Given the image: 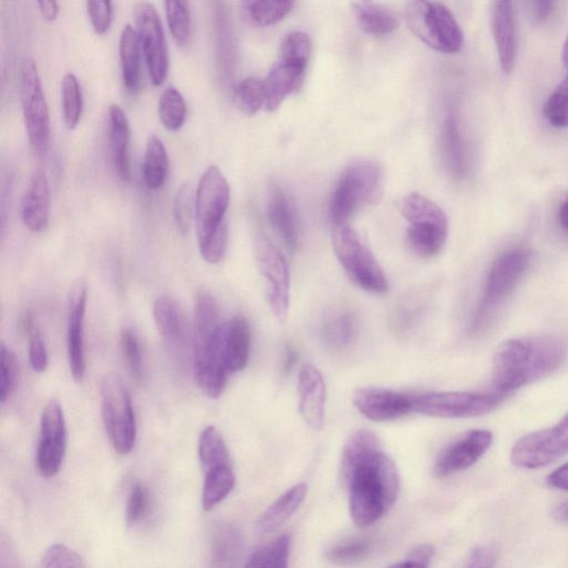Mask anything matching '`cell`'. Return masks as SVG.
I'll return each mask as SVG.
<instances>
[{
  "label": "cell",
  "instance_id": "obj_1",
  "mask_svg": "<svg viewBox=\"0 0 568 568\" xmlns=\"http://www.w3.org/2000/svg\"><path fill=\"white\" fill-rule=\"evenodd\" d=\"M341 476L349 490L351 516L361 527L380 520L398 499L399 469L371 431L360 430L347 442Z\"/></svg>",
  "mask_w": 568,
  "mask_h": 568
},
{
  "label": "cell",
  "instance_id": "obj_2",
  "mask_svg": "<svg viewBox=\"0 0 568 568\" xmlns=\"http://www.w3.org/2000/svg\"><path fill=\"white\" fill-rule=\"evenodd\" d=\"M565 355L564 345L549 337L505 341L493 357L496 391L508 396L541 380L561 366Z\"/></svg>",
  "mask_w": 568,
  "mask_h": 568
},
{
  "label": "cell",
  "instance_id": "obj_3",
  "mask_svg": "<svg viewBox=\"0 0 568 568\" xmlns=\"http://www.w3.org/2000/svg\"><path fill=\"white\" fill-rule=\"evenodd\" d=\"M223 323L215 298L208 293H201L195 313L193 365L200 389L213 400L223 396L230 375L219 342Z\"/></svg>",
  "mask_w": 568,
  "mask_h": 568
},
{
  "label": "cell",
  "instance_id": "obj_4",
  "mask_svg": "<svg viewBox=\"0 0 568 568\" xmlns=\"http://www.w3.org/2000/svg\"><path fill=\"white\" fill-rule=\"evenodd\" d=\"M229 206V182L220 169L212 164L200 180L195 205L200 250L208 263H218L226 254Z\"/></svg>",
  "mask_w": 568,
  "mask_h": 568
},
{
  "label": "cell",
  "instance_id": "obj_5",
  "mask_svg": "<svg viewBox=\"0 0 568 568\" xmlns=\"http://www.w3.org/2000/svg\"><path fill=\"white\" fill-rule=\"evenodd\" d=\"M384 169L373 160H357L341 173L330 203V216L334 226L347 223L361 209L374 204L382 196Z\"/></svg>",
  "mask_w": 568,
  "mask_h": 568
},
{
  "label": "cell",
  "instance_id": "obj_6",
  "mask_svg": "<svg viewBox=\"0 0 568 568\" xmlns=\"http://www.w3.org/2000/svg\"><path fill=\"white\" fill-rule=\"evenodd\" d=\"M399 209L409 223L407 240L412 252L422 259L438 255L444 248L448 234L444 212L435 203L417 193L404 197Z\"/></svg>",
  "mask_w": 568,
  "mask_h": 568
},
{
  "label": "cell",
  "instance_id": "obj_7",
  "mask_svg": "<svg viewBox=\"0 0 568 568\" xmlns=\"http://www.w3.org/2000/svg\"><path fill=\"white\" fill-rule=\"evenodd\" d=\"M532 258L530 249L516 247L496 260L489 272L481 304L473 320V329H481L495 317L518 287L532 263Z\"/></svg>",
  "mask_w": 568,
  "mask_h": 568
},
{
  "label": "cell",
  "instance_id": "obj_8",
  "mask_svg": "<svg viewBox=\"0 0 568 568\" xmlns=\"http://www.w3.org/2000/svg\"><path fill=\"white\" fill-rule=\"evenodd\" d=\"M332 245L339 262L359 287L374 294L388 292L389 283L383 266L352 228L334 226Z\"/></svg>",
  "mask_w": 568,
  "mask_h": 568
},
{
  "label": "cell",
  "instance_id": "obj_9",
  "mask_svg": "<svg viewBox=\"0 0 568 568\" xmlns=\"http://www.w3.org/2000/svg\"><path fill=\"white\" fill-rule=\"evenodd\" d=\"M412 33L432 49L456 54L464 45V34L452 12L441 3L411 2L406 10Z\"/></svg>",
  "mask_w": 568,
  "mask_h": 568
},
{
  "label": "cell",
  "instance_id": "obj_10",
  "mask_svg": "<svg viewBox=\"0 0 568 568\" xmlns=\"http://www.w3.org/2000/svg\"><path fill=\"white\" fill-rule=\"evenodd\" d=\"M102 416L116 452L129 454L137 440V422L130 395L122 378L109 373L101 383Z\"/></svg>",
  "mask_w": 568,
  "mask_h": 568
},
{
  "label": "cell",
  "instance_id": "obj_11",
  "mask_svg": "<svg viewBox=\"0 0 568 568\" xmlns=\"http://www.w3.org/2000/svg\"><path fill=\"white\" fill-rule=\"evenodd\" d=\"M21 102L33 150L44 156L50 147V117L37 63L26 58L21 68Z\"/></svg>",
  "mask_w": 568,
  "mask_h": 568
},
{
  "label": "cell",
  "instance_id": "obj_12",
  "mask_svg": "<svg viewBox=\"0 0 568 568\" xmlns=\"http://www.w3.org/2000/svg\"><path fill=\"white\" fill-rule=\"evenodd\" d=\"M505 398L497 391L413 395V412L440 419L478 418L495 411Z\"/></svg>",
  "mask_w": 568,
  "mask_h": 568
},
{
  "label": "cell",
  "instance_id": "obj_13",
  "mask_svg": "<svg viewBox=\"0 0 568 568\" xmlns=\"http://www.w3.org/2000/svg\"><path fill=\"white\" fill-rule=\"evenodd\" d=\"M258 269L265 280V296L273 315L280 320L287 318L291 303V272L286 258L264 236L254 242Z\"/></svg>",
  "mask_w": 568,
  "mask_h": 568
},
{
  "label": "cell",
  "instance_id": "obj_14",
  "mask_svg": "<svg viewBox=\"0 0 568 568\" xmlns=\"http://www.w3.org/2000/svg\"><path fill=\"white\" fill-rule=\"evenodd\" d=\"M568 453V413L554 427L520 439L511 452V462L520 468L545 467Z\"/></svg>",
  "mask_w": 568,
  "mask_h": 568
},
{
  "label": "cell",
  "instance_id": "obj_15",
  "mask_svg": "<svg viewBox=\"0 0 568 568\" xmlns=\"http://www.w3.org/2000/svg\"><path fill=\"white\" fill-rule=\"evenodd\" d=\"M140 47L151 82L159 87L168 76L169 56L160 16L150 3H138L134 11Z\"/></svg>",
  "mask_w": 568,
  "mask_h": 568
},
{
  "label": "cell",
  "instance_id": "obj_16",
  "mask_svg": "<svg viewBox=\"0 0 568 568\" xmlns=\"http://www.w3.org/2000/svg\"><path fill=\"white\" fill-rule=\"evenodd\" d=\"M68 432L64 411L53 400L44 409L41 419V435L37 447V467L43 478L58 475L67 451Z\"/></svg>",
  "mask_w": 568,
  "mask_h": 568
},
{
  "label": "cell",
  "instance_id": "obj_17",
  "mask_svg": "<svg viewBox=\"0 0 568 568\" xmlns=\"http://www.w3.org/2000/svg\"><path fill=\"white\" fill-rule=\"evenodd\" d=\"M493 434L487 430H472L445 447L434 465V475L446 478L475 465L490 450Z\"/></svg>",
  "mask_w": 568,
  "mask_h": 568
},
{
  "label": "cell",
  "instance_id": "obj_18",
  "mask_svg": "<svg viewBox=\"0 0 568 568\" xmlns=\"http://www.w3.org/2000/svg\"><path fill=\"white\" fill-rule=\"evenodd\" d=\"M353 404L366 419L396 421L413 413V395L382 388H363L353 394Z\"/></svg>",
  "mask_w": 568,
  "mask_h": 568
},
{
  "label": "cell",
  "instance_id": "obj_19",
  "mask_svg": "<svg viewBox=\"0 0 568 568\" xmlns=\"http://www.w3.org/2000/svg\"><path fill=\"white\" fill-rule=\"evenodd\" d=\"M87 309V289L79 284L70 296L67 328V350L69 367L77 384L83 382L86 375L84 354V318Z\"/></svg>",
  "mask_w": 568,
  "mask_h": 568
},
{
  "label": "cell",
  "instance_id": "obj_20",
  "mask_svg": "<svg viewBox=\"0 0 568 568\" xmlns=\"http://www.w3.org/2000/svg\"><path fill=\"white\" fill-rule=\"evenodd\" d=\"M154 318L168 350L177 357L185 355L191 347V331L180 305L170 297H160L154 306Z\"/></svg>",
  "mask_w": 568,
  "mask_h": 568
},
{
  "label": "cell",
  "instance_id": "obj_21",
  "mask_svg": "<svg viewBox=\"0 0 568 568\" xmlns=\"http://www.w3.org/2000/svg\"><path fill=\"white\" fill-rule=\"evenodd\" d=\"M298 395L303 420L313 430H322L326 418V384L316 366L306 364L300 370Z\"/></svg>",
  "mask_w": 568,
  "mask_h": 568
},
{
  "label": "cell",
  "instance_id": "obj_22",
  "mask_svg": "<svg viewBox=\"0 0 568 568\" xmlns=\"http://www.w3.org/2000/svg\"><path fill=\"white\" fill-rule=\"evenodd\" d=\"M50 205L49 180L47 173L38 168L33 172L22 200V219L31 232L41 234L48 228Z\"/></svg>",
  "mask_w": 568,
  "mask_h": 568
},
{
  "label": "cell",
  "instance_id": "obj_23",
  "mask_svg": "<svg viewBox=\"0 0 568 568\" xmlns=\"http://www.w3.org/2000/svg\"><path fill=\"white\" fill-rule=\"evenodd\" d=\"M219 342L229 373L245 370L251 350V328L248 321L241 316L224 321L219 331Z\"/></svg>",
  "mask_w": 568,
  "mask_h": 568
},
{
  "label": "cell",
  "instance_id": "obj_24",
  "mask_svg": "<svg viewBox=\"0 0 568 568\" xmlns=\"http://www.w3.org/2000/svg\"><path fill=\"white\" fill-rule=\"evenodd\" d=\"M492 31L502 70L504 73H511L518 56V29L513 3H495Z\"/></svg>",
  "mask_w": 568,
  "mask_h": 568
},
{
  "label": "cell",
  "instance_id": "obj_25",
  "mask_svg": "<svg viewBox=\"0 0 568 568\" xmlns=\"http://www.w3.org/2000/svg\"><path fill=\"white\" fill-rule=\"evenodd\" d=\"M306 68L280 60L264 81L268 112L276 111L304 83Z\"/></svg>",
  "mask_w": 568,
  "mask_h": 568
},
{
  "label": "cell",
  "instance_id": "obj_26",
  "mask_svg": "<svg viewBox=\"0 0 568 568\" xmlns=\"http://www.w3.org/2000/svg\"><path fill=\"white\" fill-rule=\"evenodd\" d=\"M269 219L286 248L295 252L299 243V228L295 208L281 188H274L269 202Z\"/></svg>",
  "mask_w": 568,
  "mask_h": 568
},
{
  "label": "cell",
  "instance_id": "obj_27",
  "mask_svg": "<svg viewBox=\"0 0 568 568\" xmlns=\"http://www.w3.org/2000/svg\"><path fill=\"white\" fill-rule=\"evenodd\" d=\"M130 125L126 113L118 105L110 107L111 154L114 168L123 181L132 178L129 146Z\"/></svg>",
  "mask_w": 568,
  "mask_h": 568
},
{
  "label": "cell",
  "instance_id": "obj_28",
  "mask_svg": "<svg viewBox=\"0 0 568 568\" xmlns=\"http://www.w3.org/2000/svg\"><path fill=\"white\" fill-rule=\"evenodd\" d=\"M442 148L451 174L456 179L464 178L468 170L467 150L459 118L454 109L447 112L443 123Z\"/></svg>",
  "mask_w": 568,
  "mask_h": 568
},
{
  "label": "cell",
  "instance_id": "obj_29",
  "mask_svg": "<svg viewBox=\"0 0 568 568\" xmlns=\"http://www.w3.org/2000/svg\"><path fill=\"white\" fill-rule=\"evenodd\" d=\"M243 550L241 532L232 525H224L214 535L211 552L212 568H237Z\"/></svg>",
  "mask_w": 568,
  "mask_h": 568
},
{
  "label": "cell",
  "instance_id": "obj_30",
  "mask_svg": "<svg viewBox=\"0 0 568 568\" xmlns=\"http://www.w3.org/2000/svg\"><path fill=\"white\" fill-rule=\"evenodd\" d=\"M308 493L305 484L298 485L281 496L261 516L259 529L263 533L276 531L298 511Z\"/></svg>",
  "mask_w": 568,
  "mask_h": 568
},
{
  "label": "cell",
  "instance_id": "obj_31",
  "mask_svg": "<svg viewBox=\"0 0 568 568\" xmlns=\"http://www.w3.org/2000/svg\"><path fill=\"white\" fill-rule=\"evenodd\" d=\"M353 15L360 29L374 36H387L399 27L398 18L389 10L373 3L352 4Z\"/></svg>",
  "mask_w": 568,
  "mask_h": 568
},
{
  "label": "cell",
  "instance_id": "obj_32",
  "mask_svg": "<svg viewBox=\"0 0 568 568\" xmlns=\"http://www.w3.org/2000/svg\"><path fill=\"white\" fill-rule=\"evenodd\" d=\"M140 48L137 31L126 25L121 35L120 56L124 86L132 93L140 86Z\"/></svg>",
  "mask_w": 568,
  "mask_h": 568
},
{
  "label": "cell",
  "instance_id": "obj_33",
  "mask_svg": "<svg viewBox=\"0 0 568 568\" xmlns=\"http://www.w3.org/2000/svg\"><path fill=\"white\" fill-rule=\"evenodd\" d=\"M203 508L212 511L232 492L236 476L232 464L205 470Z\"/></svg>",
  "mask_w": 568,
  "mask_h": 568
},
{
  "label": "cell",
  "instance_id": "obj_34",
  "mask_svg": "<svg viewBox=\"0 0 568 568\" xmlns=\"http://www.w3.org/2000/svg\"><path fill=\"white\" fill-rule=\"evenodd\" d=\"M322 332L326 342L332 349H347L357 338V318L350 311L333 313L326 319Z\"/></svg>",
  "mask_w": 568,
  "mask_h": 568
},
{
  "label": "cell",
  "instance_id": "obj_35",
  "mask_svg": "<svg viewBox=\"0 0 568 568\" xmlns=\"http://www.w3.org/2000/svg\"><path fill=\"white\" fill-rule=\"evenodd\" d=\"M169 169L166 147L161 139L151 136L147 143L144 158V180L150 191H159L163 186Z\"/></svg>",
  "mask_w": 568,
  "mask_h": 568
},
{
  "label": "cell",
  "instance_id": "obj_36",
  "mask_svg": "<svg viewBox=\"0 0 568 568\" xmlns=\"http://www.w3.org/2000/svg\"><path fill=\"white\" fill-rule=\"evenodd\" d=\"M295 3L288 0L275 2H246L242 11L249 24L255 27L274 25L286 18L294 9Z\"/></svg>",
  "mask_w": 568,
  "mask_h": 568
},
{
  "label": "cell",
  "instance_id": "obj_37",
  "mask_svg": "<svg viewBox=\"0 0 568 568\" xmlns=\"http://www.w3.org/2000/svg\"><path fill=\"white\" fill-rule=\"evenodd\" d=\"M158 115L162 126L172 133L179 132L186 120V104L181 92L168 87L161 93L158 103Z\"/></svg>",
  "mask_w": 568,
  "mask_h": 568
},
{
  "label": "cell",
  "instance_id": "obj_38",
  "mask_svg": "<svg viewBox=\"0 0 568 568\" xmlns=\"http://www.w3.org/2000/svg\"><path fill=\"white\" fill-rule=\"evenodd\" d=\"M291 537L282 535L255 550L245 568H288Z\"/></svg>",
  "mask_w": 568,
  "mask_h": 568
},
{
  "label": "cell",
  "instance_id": "obj_39",
  "mask_svg": "<svg viewBox=\"0 0 568 568\" xmlns=\"http://www.w3.org/2000/svg\"><path fill=\"white\" fill-rule=\"evenodd\" d=\"M83 109L82 91L78 78L66 73L61 80V110L65 126L73 130L81 118Z\"/></svg>",
  "mask_w": 568,
  "mask_h": 568
},
{
  "label": "cell",
  "instance_id": "obj_40",
  "mask_svg": "<svg viewBox=\"0 0 568 568\" xmlns=\"http://www.w3.org/2000/svg\"><path fill=\"white\" fill-rule=\"evenodd\" d=\"M164 11L168 26L174 42L179 46H185L192 36V12L188 2H166Z\"/></svg>",
  "mask_w": 568,
  "mask_h": 568
},
{
  "label": "cell",
  "instance_id": "obj_41",
  "mask_svg": "<svg viewBox=\"0 0 568 568\" xmlns=\"http://www.w3.org/2000/svg\"><path fill=\"white\" fill-rule=\"evenodd\" d=\"M236 100L239 107L249 116L265 109L266 94L264 81L257 77H248L236 87Z\"/></svg>",
  "mask_w": 568,
  "mask_h": 568
},
{
  "label": "cell",
  "instance_id": "obj_42",
  "mask_svg": "<svg viewBox=\"0 0 568 568\" xmlns=\"http://www.w3.org/2000/svg\"><path fill=\"white\" fill-rule=\"evenodd\" d=\"M313 52V43L308 34L294 32L283 39L281 45V60L307 69Z\"/></svg>",
  "mask_w": 568,
  "mask_h": 568
},
{
  "label": "cell",
  "instance_id": "obj_43",
  "mask_svg": "<svg viewBox=\"0 0 568 568\" xmlns=\"http://www.w3.org/2000/svg\"><path fill=\"white\" fill-rule=\"evenodd\" d=\"M193 188L189 183L179 186L173 201V218L175 227L180 234L186 235L192 228L194 218V201Z\"/></svg>",
  "mask_w": 568,
  "mask_h": 568
},
{
  "label": "cell",
  "instance_id": "obj_44",
  "mask_svg": "<svg viewBox=\"0 0 568 568\" xmlns=\"http://www.w3.org/2000/svg\"><path fill=\"white\" fill-rule=\"evenodd\" d=\"M544 115L553 127H568V75L548 98Z\"/></svg>",
  "mask_w": 568,
  "mask_h": 568
},
{
  "label": "cell",
  "instance_id": "obj_45",
  "mask_svg": "<svg viewBox=\"0 0 568 568\" xmlns=\"http://www.w3.org/2000/svg\"><path fill=\"white\" fill-rule=\"evenodd\" d=\"M371 549V544L364 538H354L334 545L327 552V557L339 566H349L364 559Z\"/></svg>",
  "mask_w": 568,
  "mask_h": 568
},
{
  "label": "cell",
  "instance_id": "obj_46",
  "mask_svg": "<svg viewBox=\"0 0 568 568\" xmlns=\"http://www.w3.org/2000/svg\"><path fill=\"white\" fill-rule=\"evenodd\" d=\"M0 360V401L7 404L14 395L19 380V365L15 353L2 343Z\"/></svg>",
  "mask_w": 568,
  "mask_h": 568
},
{
  "label": "cell",
  "instance_id": "obj_47",
  "mask_svg": "<svg viewBox=\"0 0 568 568\" xmlns=\"http://www.w3.org/2000/svg\"><path fill=\"white\" fill-rule=\"evenodd\" d=\"M121 349L128 371L136 382H140L144 374V362L140 340L136 331L126 328L121 334Z\"/></svg>",
  "mask_w": 568,
  "mask_h": 568
},
{
  "label": "cell",
  "instance_id": "obj_48",
  "mask_svg": "<svg viewBox=\"0 0 568 568\" xmlns=\"http://www.w3.org/2000/svg\"><path fill=\"white\" fill-rule=\"evenodd\" d=\"M36 568H87L83 559L75 550L63 544L52 545Z\"/></svg>",
  "mask_w": 568,
  "mask_h": 568
},
{
  "label": "cell",
  "instance_id": "obj_49",
  "mask_svg": "<svg viewBox=\"0 0 568 568\" xmlns=\"http://www.w3.org/2000/svg\"><path fill=\"white\" fill-rule=\"evenodd\" d=\"M30 339V362L35 372H45L48 367V353L39 326L33 317L26 321Z\"/></svg>",
  "mask_w": 568,
  "mask_h": 568
},
{
  "label": "cell",
  "instance_id": "obj_50",
  "mask_svg": "<svg viewBox=\"0 0 568 568\" xmlns=\"http://www.w3.org/2000/svg\"><path fill=\"white\" fill-rule=\"evenodd\" d=\"M149 508V492L148 489L141 485L136 484L128 496L126 521L129 526H135L141 522Z\"/></svg>",
  "mask_w": 568,
  "mask_h": 568
},
{
  "label": "cell",
  "instance_id": "obj_51",
  "mask_svg": "<svg viewBox=\"0 0 568 568\" xmlns=\"http://www.w3.org/2000/svg\"><path fill=\"white\" fill-rule=\"evenodd\" d=\"M87 13L94 33L105 35L113 21V4L111 2H87Z\"/></svg>",
  "mask_w": 568,
  "mask_h": 568
},
{
  "label": "cell",
  "instance_id": "obj_52",
  "mask_svg": "<svg viewBox=\"0 0 568 568\" xmlns=\"http://www.w3.org/2000/svg\"><path fill=\"white\" fill-rule=\"evenodd\" d=\"M497 560L496 549L490 546H479L472 550L465 568H493Z\"/></svg>",
  "mask_w": 568,
  "mask_h": 568
},
{
  "label": "cell",
  "instance_id": "obj_53",
  "mask_svg": "<svg viewBox=\"0 0 568 568\" xmlns=\"http://www.w3.org/2000/svg\"><path fill=\"white\" fill-rule=\"evenodd\" d=\"M547 484L554 489L568 491V463L552 472L547 478Z\"/></svg>",
  "mask_w": 568,
  "mask_h": 568
},
{
  "label": "cell",
  "instance_id": "obj_54",
  "mask_svg": "<svg viewBox=\"0 0 568 568\" xmlns=\"http://www.w3.org/2000/svg\"><path fill=\"white\" fill-rule=\"evenodd\" d=\"M531 5L534 20L543 23L552 14L556 4L553 2H534Z\"/></svg>",
  "mask_w": 568,
  "mask_h": 568
},
{
  "label": "cell",
  "instance_id": "obj_55",
  "mask_svg": "<svg viewBox=\"0 0 568 568\" xmlns=\"http://www.w3.org/2000/svg\"><path fill=\"white\" fill-rule=\"evenodd\" d=\"M37 7L44 20L47 22H55L59 14V4L55 2V0H50V2H38Z\"/></svg>",
  "mask_w": 568,
  "mask_h": 568
},
{
  "label": "cell",
  "instance_id": "obj_56",
  "mask_svg": "<svg viewBox=\"0 0 568 568\" xmlns=\"http://www.w3.org/2000/svg\"><path fill=\"white\" fill-rule=\"evenodd\" d=\"M389 568H429V563L421 561L408 556L406 560L397 563Z\"/></svg>",
  "mask_w": 568,
  "mask_h": 568
},
{
  "label": "cell",
  "instance_id": "obj_57",
  "mask_svg": "<svg viewBox=\"0 0 568 568\" xmlns=\"http://www.w3.org/2000/svg\"><path fill=\"white\" fill-rule=\"evenodd\" d=\"M558 221L560 226L568 232V200L561 204L558 211Z\"/></svg>",
  "mask_w": 568,
  "mask_h": 568
},
{
  "label": "cell",
  "instance_id": "obj_58",
  "mask_svg": "<svg viewBox=\"0 0 568 568\" xmlns=\"http://www.w3.org/2000/svg\"><path fill=\"white\" fill-rule=\"evenodd\" d=\"M296 360H297L296 352L292 348H288L287 352H286V357H284V362H283L284 371H289L296 363Z\"/></svg>",
  "mask_w": 568,
  "mask_h": 568
},
{
  "label": "cell",
  "instance_id": "obj_59",
  "mask_svg": "<svg viewBox=\"0 0 568 568\" xmlns=\"http://www.w3.org/2000/svg\"><path fill=\"white\" fill-rule=\"evenodd\" d=\"M563 63L565 67L568 69V35L563 46Z\"/></svg>",
  "mask_w": 568,
  "mask_h": 568
},
{
  "label": "cell",
  "instance_id": "obj_60",
  "mask_svg": "<svg viewBox=\"0 0 568 568\" xmlns=\"http://www.w3.org/2000/svg\"><path fill=\"white\" fill-rule=\"evenodd\" d=\"M560 516H563L566 520H568V505L560 510Z\"/></svg>",
  "mask_w": 568,
  "mask_h": 568
}]
</instances>
